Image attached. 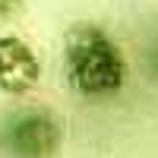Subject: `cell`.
<instances>
[{"mask_svg":"<svg viewBox=\"0 0 158 158\" xmlns=\"http://www.w3.org/2000/svg\"><path fill=\"white\" fill-rule=\"evenodd\" d=\"M63 76L82 98H111L127 85V57L101 25L79 22L63 35Z\"/></svg>","mask_w":158,"mask_h":158,"instance_id":"cell-1","label":"cell"},{"mask_svg":"<svg viewBox=\"0 0 158 158\" xmlns=\"http://www.w3.org/2000/svg\"><path fill=\"white\" fill-rule=\"evenodd\" d=\"M63 146V120L48 108H16L0 123V149L10 158H54Z\"/></svg>","mask_w":158,"mask_h":158,"instance_id":"cell-2","label":"cell"},{"mask_svg":"<svg viewBox=\"0 0 158 158\" xmlns=\"http://www.w3.org/2000/svg\"><path fill=\"white\" fill-rule=\"evenodd\" d=\"M41 82V57L19 35H0V92L3 95H29Z\"/></svg>","mask_w":158,"mask_h":158,"instance_id":"cell-3","label":"cell"},{"mask_svg":"<svg viewBox=\"0 0 158 158\" xmlns=\"http://www.w3.org/2000/svg\"><path fill=\"white\" fill-rule=\"evenodd\" d=\"M25 0H0V19H10V16H16V13L22 10Z\"/></svg>","mask_w":158,"mask_h":158,"instance_id":"cell-4","label":"cell"},{"mask_svg":"<svg viewBox=\"0 0 158 158\" xmlns=\"http://www.w3.org/2000/svg\"><path fill=\"white\" fill-rule=\"evenodd\" d=\"M149 60H152V73L158 76V41H155V44L149 48Z\"/></svg>","mask_w":158,"mask_h":158,"instance_id":"cell-5","label":"cell"}]
</instances>
